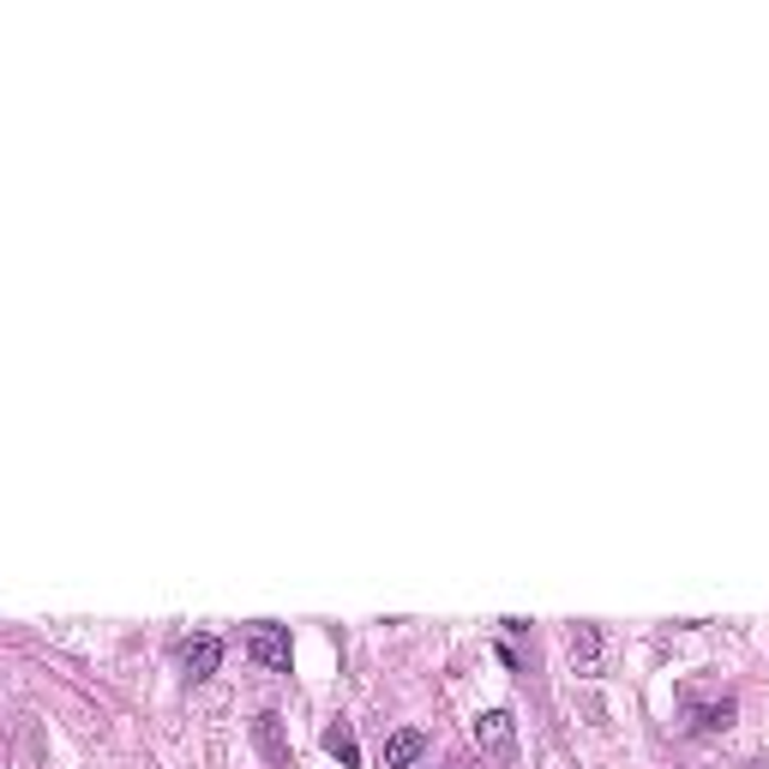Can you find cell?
Here are the masks:
<instances>
[{"label":"cell","mask_w":769,"mask_h":769,"mask_svg":"<svg viewBox=\"0 0 769 769\" xmlns=\"http://www.w3.org/2000/svg\"><path fill=\"white\" fill-rule=\"evenodd\" d=\"M247 656H253L259 668H271V673H289V631L277 626V619H259L253 638H247Z\"/></svg>","instance_id":"1"},{"label":"cell","mask_w":769,"mask_h":769,"mask_svg":"<svg viewBox=\"0 0 769 769\" xmlns=\"http://www.w3.org/2000/svg\"><path fill=\"white\" fill-rule=\"evenodd\" d=\"M476 746H481V751H493V758H511V746H517V721L506 716V709H487V716L476 721Z\"/></svg>","instance_id":"2"},{"label":"cell","mask_w":769,"mask_h":769,"mask_svg":"<svg viewBox=\"0 0 769 769\" xmlns=\"http://www.w3.org/2000/svg\"><path fill=\"white\" fill-rule=\"evenodd\" d=\"M217 661H223V643H217V638H187V643H181V668H187V679H211Z\"/></svg>","instance_id":"3"},{"label":"cell","mask_w":769,"mask_h":769,"mask_svg":"<svg viewBox=\"0 0 769 769\" xmlns=\"http://www.w3.org/2000/svg\"><path fill=\"white\" fill-rule=\"evenodd\" d=\"M427 751V733L421 728H397L391 739H384V769H409Z\"/></svg>","instance_id":"4"},{"label":"cell","mask_w":769,"mask_h":769,"mask_svg":"<svg viewBox=\"0 0 769 769\" xmlns=\"http://www.w3.org/2000/svg\"><path fill=\"white\" fill-rule=\"evenodd\" d=\"M324 751H331L337 763H354V758H361V746H354V733L343 728V721H337V728H324Z\"/></svg>","instance_id":"5"},{"label":"cell","mask_w":769,"mask_h":769,"mask_svg":"<svg viewBox=\"0 0 769 769\" xmlns=\"http://www.w3.org/2000/svg\"><path fill=\"white\" fill-rule=\"evenodd\" d=\"M259 746L271 763H283V733H277V716H259Z\"/></svg>","instance_id":"6"},{"label":"cell","mask_w":769,"mask_h":769,"mask_svg":"<svg viewBox=\"0 0 769 769\" xmlns=\"http://www.w3.org/2000/svg\"><path fill=\"white\" fill-rule=\"evenodd\" d=\"M571 656H577V661H596V631H589V626L571 631Z\"/></svg>","instance_id":"7"}]
</instances>
